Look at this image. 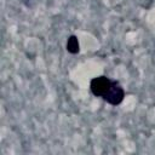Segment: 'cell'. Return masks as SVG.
Wrapping results in <instances>:
<instances>
[{
  "label": "cell",
  "instance_id": "obj_3",
  "mask_svg": "<svg viewBox=\"0 0 155 155\" xmlns=\"http://www.w3.org/2000/svg\"><path fill=\"white\" fill-rule=\"evenodd\" d=\"M67 51L71 54H76L80 51V45H79V40L75 35H71L68 38L67 41Z\"/></svg>",
  "mask_w": 155,
  "mask_h": 155
},
{
  "label": "cell",
  "instance_id": "obj_2",
  "mask_svg": "<svg viewBox=\"0 0 155 155\" xmlns=\"http://www.w3.org/2000/svg\"><path fill=\"white\" fill-rule=\"evenodd\" d=\"M111 82L113 81L109 78H107V76H97V78H93L91 80V84H90L91 92L94 96L103 97L107 93V91L109 90Z\"/></svg>",
  "mask_w": 155,
  "mask_h": 155
},
{
  "label": "cell",
  "instance_id": "obj_1",
  "mask_svg": "<svg viewBox=\"0 0 155 155\" xmlns=\"http://www.w3.org/2000/svg\"><path fill=\"white\" fill-rule=\"evenodd\" d=\"M124 97H125V91L122 86L117 81H113L109 90L103 96V99L111 105H117L124 101Z\"/></svg>",
  "mask_w": 155,
  "mask_h": 155
}]
</instances>
